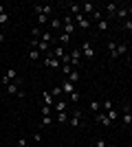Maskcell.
<instances>
[{"mask_svg":"<svg viewBox=\"0 0 132 147\" xmlns=\"http://www.w3.org/2000/svg\"><path fill=\"white\" fill-rule=\"evenodd\" d=\"M68 55H70V66H73V68H77L79 64H82V51H79V49H73Z\"/></svg>","mask_w":132,"mask_h":147,"instance_id":"cell-1","label":"cell"},{"mask_svg":"<svg viewBox=\"0 0 132 147\" xmlns=\"http://www.w3.org/2000/svg\"><path fill=\"white\" fill-rule=\"evenodd\" d=\"M79 51H82V57H86V59H93V57H95V49H93V44H90V42H84Z\"/></svg>","mask_w":132,"mask_h":147,"instance_id":"cell-2","label":"cell"},{"mask_svg":"<svg viewBox=\"0 0 132 147\" xmlns=\"http://www.w3.org/2000/svg\"><path fill=\"white\" fill-rule=\"evenodd\" d=\"M44 66H46V68H62V61H60L57 57H53V55L49 53V55L44 57Z\"/></svg>","mask_w":132,"mask_h":147,"instance_id":"cell-3","label":"cell"},{"mask_svg":"<svg viewBox=\"0 0 132 147\" xmlns=\"http://www.w3.org/2000/svg\"><path fill=\"white\" fill-rule=\"evenodd\" d=\"M68 125H70V127H79V125H82V112H79V110H75V112H70Z\"/></svg>","mask_w":132,"mask_h":147,"instance_id":"cell-4","label":"cell"},{"mask_svg":"<svg viewBox=\"0 0 132 147\" xmlns=\"http://www.w3.org/2000/svg\"><path fill=\"white\" fill-rule=\"evenodd\" d=\"M95 121H97V123H101L104 127H110V125H112V121L108 119V114H106V112H97V114H95Z\"/></svg>","mask_w":132,"mask_h":147,"instance_id":"cell-5","label":"cell"},{"mask_svg":"<svg viewBox=\"0 0 132 147\" xmlns=\"http://www.w3.org/2000/svg\"><path fill=\"white\" fill-rule=\"evenodd\" d=\"M73 20H75V22H77L79 26H82L84 31H86L88 26H90V20H88L86 16H84V13H77V16H73Z\"/></svg>","mask_w":132,"mask_h":147,"instance_id":"cell-6","label":"cell"},{"mask_svg":"<svg viewBox=\"0 0 132 147\" xmlns=\"http://www.w3.org/2000/svg\"><path fill=\"white\" fill-rule=\"evenodd\" d=\"M20 84H22V79H16V81H11V84H9V86H7V92H9V94H16V97H18V92H20Z\"/></svg>","mask_w":132,"mask_h":147,"instance_id":"cell-7","label":"cell"},{"mask_svg":"<svg viewBox=\"0 0 132 147\" xmlns=\"http://www.w3.org/2000/svg\"><path fill=\"white\" fill-rule=\"evenodd\" d=\"M77 88H75V84L73 81H68V79H64V84H62V92L64 94H73Z\"/></svg>","mask_w":132,"mask_h":147,"instance_id":"cell-8","label":"cell"},{"mask_svg":"<svg viewBox=\"0 0 132 147\" xmlns=\"http://www.w3.org/2000/svg\"><path fill=\"white\" fill-rule=\"evenodd\" d=\"M42 101H44V105H49V108H53V105H55V97H53L49 90L42 92Z\"/></svg>","mask_w":132,"mask_h":147,"instance_id":"cell-9","label":"cell"},{"mask_svg":"<svg viewBox=\"0 0 132 147\" xmlns=\"http://www.w3.org/2000/svg\"><path fill=\"white\" fill-rule=\"evenodd\" d=\"M121 121L126 123V125H132V114H130V105H126V108H123V112H121Z\"/></svg>","mask_w":132,"mask_h":147,"instance_id":"cell-10","label":"cell"},{"mask_svg":"<svg viewBox=\"0 0 132 147\" xmlns=\"http://www.w3.org/2000/svg\"><path fill=\"white\" fill-rule=\"evenodd\" d=\"M95 11H97V5H95V2H84L82 5V13H90V16H93Z\"/></svg>","mask_w":132,"mask_h":147,"instance_id":"cell-11","label":"cell"},{"mask_svg":"<svg viewBox=\"0 0 132 147\" xmlns=\"http://www.w3.org/2000/svg\"><path fill=\"white\" fill-rule=\"evenodd\" d=\"M51 55H53V57H57V59L62 61V57L66 55V53H64V46H55V49L51 51Z\"/></svg>","mask_w":132,"mask_h":147,"instance_id":"cell-12","label":"cell"},{"mask_svg":"<svg viewBox=\"0 0 132 147\" xmlns=\"http://www.w3.org/2000/svg\"><path fill=\"white\" fill-rule=\"evenodd\" d=\"M104 11H106L108 16H114V13H117V5H114V2H106V5H104Z\"/></svg>","mask_w":132,"mask_h":147,"instance_id":"cell-13","label":"cell"},{"mask_svg":"<svg viewBox=\"0 0 132 147\" xmlns=\"http://www.w3.org/2000/svg\"><path fill=\"white\" fill-rule=\"evenodd\" d=\"M126 53H128V44H119V46H117V51H114V57L119 59V57L126 55Z\"/></svg>","mask_w":132,"mask_h":147,"instance_id":"cell-14","label":"cell"},{"mask_svg":"<svg viewBox=\"0 0 132 147\" xmlns=\"http://www.w3.org/2000/svg\"><path fill=\"white\" fill-rule=\"evenodd\" d=\"M88 108H90L93 112H101V103L97 101V99H90V101H88Z\"/></svg>","mask_w":132,"mask_h":147,"instance_id":"cell-15","label":"cell"},{"mask_svg":"<svg viewBox=\"0 0 132 147\" xmlns=\"http://www.w3.org/2000/svg\"><path fill=\"white\" fill-rule=\"evenodd\" d=\"M114 18H117V20H123V22H126V20H128V9H117Z\"/></svg>","mask_w":132,"mask_h":147,"instance_id":"cell-16","label":"cell"},{"mask_svg":"<svg viewBox=\"0 0 132 147\" xmlns=\"http://www.w3.org/2000/svg\"><path fill=\"white\" fill-rule=\"evenodd\" d=\"M42 42H46V44H51V42H55V37H53V33L51 31H46V33H42V37H40Z\"/></svg>","mask_w":132,"mask_h":147,"instance_id":"cell-17","label":"cell"},{"mask_svg":"<svg viewBox=\"0 0 132 147\" xmlns=\"http://www.w3.org/2000/svg\"><path fill=\"white\" fill-rule=\"evenodd\" d=\"M68 7H70V13H73V16L82 13V5H77V2H68Z\"/></svg>","mask_w":132,"mask_h":147,"instance_id":"cell-18","label":"cell"},{"mask_svg":"<svg viewBox=\"0 0 132 147\" xmlns=\"http://www.w3.org/2000/svg\"><path fill=\"white\" fill-rule=\"evenodd\" d=\"M57 42H60V46H62V44H68L70 35H68V33H62V35H57Z\"/></svg>","mask_w":132,"mask_h":147,"instance_id":"cell-19","label":"cell"},{"mask_svg":"<svg viewBox=\"0 0 132 147\" xmlns=\"http://www.w3.org/2000/svg\"><path fill=\"white\" fill-rule=\"evenodd\" d=\"M108 51H110V57H112V59H117V57H114V51H117V42L108 40Z\"/></svg>","mask_w":132,"mask_h":147,"instance_id":"cell-20","label":"cell"},{"mask_svg":"<svg viewBox=\"0 0 132 147\" xmlns=\"http://www.w3.org/2000/svg\"><path fill=\"white\" fill-rule=\"evenodd\" d=\"M64 79H68V81H73V84H77V81H79V73H77V68L68 75V77H64Z\"/></svg>","mask_w":132,"mask_h":147,"instance_id":"cell-21","label":"cell"},{"mask_svg":"<svg viewBox=\"0 0 132 147\" xmlns=\"http://www.w3.org/2000/svg\"><path fill=\"white\" fill-rule=\"evenodd\" d=\"M73 70H75V68L70 66V64H62V73H64V77H68V75L73 73Z\"/></svg>","mask_w":132,"mask_h":147,"instance_id":"cell-22","label":"cell"},{"mask_svg":"<svg viewBox=\"0 0 132 147\" xmlns=\"http://www.w3.org/2000/svg\"><path fill=\"white\" fill-rule=\"evenodd\" d=\"M55 110H57V112H66V101H62V99H60V101H55Z\"/></svg>","mask_w":132,"mask_h":147,"instance_id":"cell-23","label":"cell"},{"mask_svg":"<svg viewBox=\"0 0 132 147\" xmlns=\"http://www.w3.org/2000/svg\"><path fill=\"white\" fill-rule=\"evenodd\" d=\"M38 51H40V53H51V51H49V44L42 42V40L38 42Z\"/></svg>","mask_w":132,"mask_h":147,"instance_id":"cell-24","label":"cell"},{"mask_svg":"<svg viewBox=\"0 0 132 147\" xmlns=\"http://www.w3.org/2000/svg\"><path fill=\"white\" fill-rule=\"evenodd\" d=\"M106 114H108V119H110V121H117V117H119V110H114V108H112V110H108Z\"/></svg>","mask_w":132,"mask_h":147,"instance_id":"cell-25","label":"cell"},{"mask_svg":"<svg viewBox=\"0 0 132 147\" xmlns=\"http://www.w3.org/2000/svg\"><path fill=\"white\" fill-rule=\"evenodd\" d=\"M101 110H104V112H108V110H112V101H110V99H106V101H104V103H101Z\"/></svg>","mask_w":132,"mask_h":147,"instance_id":"cell-26","label":"cell"},{"mask_svg":"<svg viewBox=\"0 0 132 147\" xmlns=\"http://www.w3.org/2000/svg\"><path fill=\"white\" fill-rule=\"evenodd\" d=\"M62 26H64V33H68V35L75 33V24H62Z\"/></svg>","mask_w":132,"mask_h":147,"instance_id":"cell-27","label":"cell"},{"mask_svg":"<svg viewBox=\"0 0 132 147\" xmlns=\"http://www.w3.org/2000/svg\"><path fill=\"white\" fill-rule=\"evenodd\" d=\"M40 55H42V53H40L38 49H31V51H29V57H31V59H40Z\"/></svg>","mask_w":132,"mask_h":147,"instance_id":"cell-28","label":"cell"},{"mask_svg":"<svg viewBox=\"0 0 132 147\" xmlns=\"http://www.w3.org/2000/svg\"><path fill=\"white\" fill-rule=\"evenodd\" d=\"M97 29H99V31H106V29H108V20H104V18H101L99 22H97Z\"/></svg>","mask_w":132,"mask_h":147,"instance_id":"cell-29","label":"cell"},{"mask_svg":"<svg viewBox=\"0 0 132 147\" xmlns=\"http://www.w3.org/2000/svg\"><path fill=\"white\" fill-rule=\"evenodd\" d=\"M7 22H9V13H2V16H0V29H2Z\"/></svg>","mask_w":132,"mask_h":147,"instance_id":"cell-30","label":"cell"},{"mask_svg":"<svg viewBox=\"0 0 132 147\" xmlns=\"http://www.w3.org/2000/svg\"><path fill=\"white\" fill-rule=\"evenodd\" d=\"M60 26H62V20H57V18L51 20V29H60Z\"/></svg>","mask_w":132,"mask_h":147,"instance_id":"cell-31","label":"cell"},{"mask_svg":"<svg viewBox=\"0 0 132 147\" xmlns=\"http://www.w3.org/2000/svg\"><path fill=\"white\" fill-rule=\"evenodd\" d=\"M51 94H53V97H60V94H64V92H62V86H55L53 90H51Z\"/></svg>","mask_w":132,"mask_h":147,"instance_id":"cell-32","label":"cell"},{"mask_svg":"<svg viewBox=\"0 0 132 147\" xmlns=\"http://www.w3.org/2000/svg\"><path fill=\"white\" fill-rule=\"evenodd\" d=\"M57 121L60 123H66L68 119H66V112H57Z\"/></svg>","mask_w":132,"mask_h":147,"instance_id":"cell-33","label":"cell"},{"mask_svg":"<svg viewBox=\"0 0 132 147\" xmlns=\"http://www.w3.org/2000/svg\"><path fill=\"white\" fill-rule=\"evenodd\" d=\"M68 99H70V101H73V103H77V101H79V92H73V94H68Z\"/></svg>","mask_w":132,"mask_h":147,"instance_id":"cell-34","label":"cell"},{"mask_svg":"<svg viewBox=\"0 0 132 147\" xmlns=\"http://www.w3.org/2000/svg\"><path fill=\"white\" fill-rule=\"evenodd\" d=\"M51 123H53V121H51V117H42V127H49Z\"/></svg>","mask_w":132,"mask_h":147,"instance_id":"cell-35","label":"cell"},{"mask_svg":"<svg viewBox=\"0 0 132 147\" xmlns=\"http://www.w3.org/2000/svg\"><path fill=\"white\" fill-rule=\"evenodd\" d=\"M121 26H123L126 31H130V33H132V20H126V22H123Z\"/></svg>","mask_w":132,"mask_h":147,"instance_id":"cell-36","label":"cell"},{"mask_svg":"<svg viewBox=\"0 0 132 147\" xmlns=\"http://www.w3.org/2000/svg\"><path fill=\"white\" fill-rule=\"evenodd\" d=\"M44 22H49V16H44V13L38 16V24H44Z\"/></svg>","mask_w":132,"mask_h":147,"instance_id":"cell-37","label":"cell"},{"mask_svg":"<svg viewBox=\"0 0 132 147\" xmlns=\"http://www.w3.org/2000/svg\"><path fill=\"white\" fill-rule=\"evenodd\" d=\"M101 13H104V11H101V9H97V11L93 13V20H97V22H99V20H101Z\"/></svg>","mask_w":132,"mask_h":147,"instance_id":"cell-38","label":"cell"},{"mask_svg":"<svg viewBox=\"0 0 132 147\" xmlns=\"http://www.w3.org/2000/svg\"><path fill=\"white\" fill-rule=\"evenodd\" d=\"M42 114H44V117H51V108H49V105H42Z\"/></svg>","mask_w":132,"mask_h":147,"instance_id":"cell-39","label":"cell"},{"mask_svg":"<svg viewBox=\"0 0 132 147\" xmlns=\"http://www.w3.org/2000/svg\"><path fill=\"white\" fill-rule=\"evenodd\" d=\"M33 141H35V143L42 141V132H35V134H33Z\"/></svg>","mask_w":132,"mask_h":147,"instance_id":"cell-40","label":"cell"},{"mask_svg":"<svg viewBox=\"0 0 132 147\" xmlns=\"http://www.w3.org/2000/svg\"><path fill=\"white\" fill-rule=\"evenodd\" d=\"M18 147H26V138L22 136V138H18Z\"/></svg>","mask_w":132,"mask_h":147,"instance_id":"cell-41","label":"cell"},{"mask_svg":"<svg viewBox=\"0 0 132 147\" xmlns=\"http://www.w3.org/2000/svg\"><path fill=\"white\" fill-rule=\"evenodd\" d=\"M95 145H97V147H106V145H108V143H106V141H104V138H99V141L95 143Z\"/></svg>","mask_w":132,"mask_h":147,"instance_id":"cell-42","label":"cell"},{"mask_svg":"<svg viewBox=\"0 0 132 147\" xmlns=\"http://www.w3.org/2000/svg\"><path fill=\"white\" fill-rule=\"evenodd\" d=\"M2 13H7V11H5V7H2V2H0V16H2Z\"/></svg>","mask_w":132,"mask_h":147,"instance_id":"cell-43","label":"cell"},{"mask_svg":"<svg viewBox=\"0 0 132 147\" xmlns=\"http://www.w3.org/2000/svg\"><path fill=\"white\" fill-rule=\"evenodd\" d=\"M128 18H132V7H128Z\"/></svg>","mask_w":132,"mask_h":147,"instance_id":"cell-44","label":"cell"},{"mask_svg":"<svg viewBox=\"0 0 132 147\" xmlns=\"http://www.w3.org/2000/svg\"><path fill=\"white\" fill-rule=\"evenodd\" d=\"M0 42H5V33H0Z\"/></svg>","mask_w":132,"mask_h":147,"instance_id":"cell-45","label":"cell"},{"mask_svg":"<svg viewBox=\"0 0 132 147\" xmlns=\"http://www.w3.org/2000/svg\"><path fill=\"white\" fill-rule=\"evenodd\" d=\"M130 114H132V108H130Z\"/></svg>","mask_w":132,"mask_h":147,"instance_id":"cell-46","label":"cell"},{"mask_svg":"<svg viewBox=\"0 0 132 147\" xmlns=\"http://www.w3.org/2000/svg\"><path fill=\"white\" fill-rule=\"evenodd\" d=\"M106 147H110V145H106Z\"/></svg>","mask_w":132,"mask_h":147,"instance_id":"cell-47","label":"cell"}]
</instances>
